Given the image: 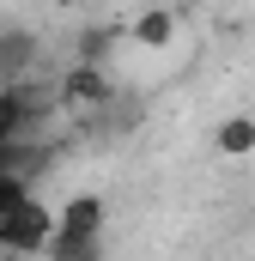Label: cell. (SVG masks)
Returning a JSON list of instances; mask_svg holds the SVG:
<instances>
[{"mask_svg": "<svg viewBox=\"0 0 255 261\" xmlns=\"http://www.w3.org/2000/svg\"><path fill=\"white\" fill-rule=\"evenodd\" d=\"M55 213H61L55 219V237H49V255L55 261H91L104 249V219H110L104 195H73Z\"/></svg>", "mask_w": 255, "mask_h": 261, "instance_id": "1", "label": "cell"}, {"mask_svg": "<svg viewBox=\"0 0 255 261\" xmlns=\"http://www.w3.org/2000/svg\"><path fill=\"white\" fill-rule=\"evenodd\" d=\"M213 146H219L225 158H255V116H249V110L225 116V122L213 128Z\"/></svg>", "mask_w": 255, "mask_h": 261, "instance_id": "5", "label": "cell"}, {"mask_svg": "<svg viewBox=\"0 0 255 261\" xmlns=\"http://www.w3.org/2000/svg\"><path fill=\"white\" fill-rule=\"evenodd\" d=\"M122 37L134 43V49H146V55H164V49H176V37H183V18H176L170 6H140V12L122 24Z\"/></svg>", "mask_w": 255, "mask_h": 261, "instance_id": "4", "label": "cell"}, {"mask_svg": "<svg viewBox=\"0 0 255 261\" xmlns=\"http://www.w3.org/2000/svg\"><path fill=\"white\" fill-rule=\"evenodd\" d=\"M0 255H6V237H0Z\"/></svg>", "mask_w": 255, "mask_h": 261, "instance_id": "7", "label": "cell"}, {"mask_svg": "<svg viewBox=\"0 0 255 261\" xmlns=\"http://www.w3.org/2000/svg\"><path fill=\"white\" fill-rule=\"evenodd\" d=\"M55 206H43L37 195H24L6 219H0V237H6V255H49V237H55Z\"/></svg>", "mask_w": 255, "mask_h": 261, "instance_id": "2", "label": "cell"}, {"mask_svg": "<svg viewBox=\"0 0 255 261\" xmlns=\"http://www.w3.org/2000/svg\"><path fill=\"white\" fill-rule=\"evenodd\" d=\"M31 61H37V37H24V31H6V37H0V79L12 85V79H18Z\"/></svg>", "mask_w": 255, "mask_h": 261, "instance_id": "6", "label": "cell"}, {"mask_svg": "<svg viewBox=\"0 0 255 261\" xmlns=\"http://www.w3.org/2000/svg\"><path fill=\"white\" fill-rule=\"evenodd\" d=\"M55 91H61V110H73V116H91V110H110V103H116L110 67H104V61H85V55L55 79Z\"/></svg>", "mask_w": 255, "mask_h": 261, "instance_id": "3", "label": "cell"}, {"mask_svg": "<svg viewBox=\"0 0 255 261\" xmlns=\"http://www.w3.org/2000/svg\"><path fill=\"white\" fill-rule=\"evenodd\" d=\"M0 85H6V79H0Z\"/></svg>", "mask_w": 255, "mask_h": 261, "instance_id": "8", "label": "cell"}]
</instances>
